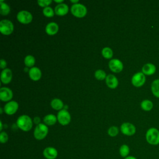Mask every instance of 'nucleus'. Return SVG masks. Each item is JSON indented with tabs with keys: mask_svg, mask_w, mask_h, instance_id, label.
Masks as SVG:
<instances>
[{
	"mask_svg": "<svg viewBox=\"0 0 159 159\" xmlns=\"http://www.w3.org/2000/svg\"><path fill=\"white\" fill-rule=\"evenodd\" d=\"M124 159H137L136 157H134V156H131V155H129L128 157H127L126 158H125Z\"/></svg>",
	"mask_w": 159,
	"mask_h": 159,
	"instance_id": "obj_35",
	"label": "nucleus"
},
{
	"mask_svg": "<svg viewBox=\"0 0 159 159\" xmlns=\"http://www.w3.org/2000/svg\"><path fill=\"white\" fill-rule=\"evenodd\" d=\"M145 139L148 143L152 145L159 144V130L155 127L148 129L145 134Z\"/></svg>",
	"mask_w": 159,
	"mask_h": 159,
	"instance_id": "obj_2",
	"label": "nucleus"
},
{
	"mask_svg": "<svg viewBox=\"0 0 159 159\" xmlns=\"http://www.w3.org/2000/svg\"><path fill=\"white\" fill-rule=\"evenodd\" d=\"M130 153V148L126 144L122 145L119 148V154L123 158H126L129 156Z\"/></svg>",
	"mask_w": 159,
	"mask_h": 159,
	"instance_id": "obj_24",
	"label": "nucleus"
},
{
	"mask_svg": "<svg viewBox=\"0 0 159 159\" xmlns=\"http://www.w3.org/2000/svg\"><path fill=\"white\" fill-rule=\"evenodd\" d=\"M52 0H38L37 1L38 4L40 6L43 7H46L48 6V5L52 3Z\"/></svg>",
	"mask_w": 159,
	"mask_h": 159,
	"instance_id": "obj_32",
	"label": "nucleus"
},
{
	"mask_svg": "<svg viewBox=\"0 0 159 159\" xmlns=\"http://www.w3.org/2000/svg\"><path fill=\"white\" fill-rule=\"evenodd\" d=\"M151 91L155 97L159 98V79H156L152 81Z\"/></svg>",
	"mask_w": 159,
	"mask_h": 159,
	"instance_id": "obj_21",
	"label": "nucleus"
},
{
	"mask_svg": "<svg viewBox=\"0 0 159 159\" xmlns=\"http://www.w3.org/2000/svg\"><path fill=\"white\" fill-rule=\"evenodd\" d=\"M14 30V25L11 21L3 19L0 22V32L4 35H10Z\"/></svg>",
	"mask_w": 159,
	"mask_h": 159,
	"instance_id": "obj_5",
	"label": "nucleus"
},
{
	"mask_svg": "<svg viewBox=\"0 0 159 159\" xmlns=\"http://www.w3.org/2000/svg\"><path fill=\"white\" fill-rule=\"evenodd\" d=\"M68 6L65 3L57 4L55 7V13L58 16H65L68 12Z\"/></svg>",
	"mask_w": 159,
	"mask_h": 159,
	"instance_id": "obj_17",
	"label": "nucleus"
},
{
	"mask_svg": "<svg viewBox=\"0 0 159 159\" xmlns=\"http://www.w3.org/2000/svg\"><path fill=\"white\" fill-rule=\"evenodd\" d=\"M57 120L62 125H68L71 120V116L66 109L60 110L57 114Z\"/></svg>",
	"mask_w": 159,
	"mask_h": 159,
	"instance_id": "obj_6",
	"label": "nucleus"
},
{
	"mask_svg": "<svg viewBox=\"0 0 159 159\" xmlns=\"http://www.w3.org/2000/svg\"><path fill=\"white\" fill-rule=\"evenodd\" d=\"M35 62V59L34 57L30 55H27L24 58V63L27 67H32L34 66Z\"/></svg>",
	"mask_w": 159,
	"mask_h": 159,
	"instance_id": "obj_26",
	"label": "nucleus"
},
{
	"mask_svg": "<svg viewBox=\"0 0 159 159\" xmlns=\"http://www.w3.org/2000/svg\"><path fill=\"white\" fill-rule=\"evenodd\" d=\"M50 105L55 110H60L63 107V103L62 101L58 98L53 99L50 102Z\"/></svg>",
	"mask_w": 159,
	"mask_h": 159,
	"instance_id": "obj_23",
	"label": "nucleus"
},
{
	"mask_svg": "<svg viewBox=\"0 0 159 159\" xmlns=\"http://www.w3.org/2000/svg\"><path fill=\"white\" fill-rule=\"evenodd\" d=\"M43 156L46 159H55L58 157L57 150L53 147H47L43 150Z\"/></svg>",
	"mask_w": 159,
	"mask_h": 159,
	"instance_id": "obj_12",
	"label": "nucleus"
},
{
	"mask_svg": "<svg viewBox=\"0 0 159 159\" xmlns=\"http://www.w3.org/2000/svg\"><path fill=\"white\" fill-rule=\"evenodd\" d=\"M71 12L74 16L81 18L86 16L87 13V9L84 5L82 4H73L71 7Z\"/></svg>",
	"mask_w": 159,
	"mask_h": 159,
	"instance_id": "obj_4",
	"label": "nucleus"
},
{
	"mask_svg": "<svg viewBox=\"0 0 159 159\" xmlns=\"http://www.w3.org/2000/svg\"><path fill=\"white\" fill-rule=\"evenodd\" d=\"M142 72L145 75H147V76L152 75L156 72V66L154 64L151 63H146L142 66Z\"/></svg>",
	"mask_w": 159,
	"mask_h": 159,
	"instance_id": "obj_15",
	"label": "nucleus"
},
{
	"mask_svg": "<svg viewBox=\"0 0 159 159\" xmlns=\"http://www.w3.org/2000/svg\"><path fill=\"white\" fill-rule=\"evenodd\" d=\"M54 13H55V12H54L53 9L50 6L44 7L43 9V14L46 17H52L54 16Z\"/></svg>",
	"mask_w": 159,
	"mask_h": 159,
	"instance_id": "obj_29",
	"label": "nucleus"
},
{
	"mask_svg": "<svg viewBox=\"0 0 159 159\" xmlns=\"http://www.w3.org/2000/svg\"><path fill=\"white\" fill-rule=\"evenodd\" d=\"M121 132L127 136H132L136 132V128L130 122H124L120 125Z\"/></svg>",
	"mask_w": 159,
	"mask_h": 159,
	"instance_id": "obj_8",
	"label": "nucleus"
},
{
	"mask_svg": "<svg viewBox=\"0 0 159 159\" xmlns=\"http://www.w3.org/2000/svg\"><path fill=\"white\" fill-rule=\"evenodd\" d=\"M102 55L106 58H111L113 55V52L109 47H104L102 50Z\"/></svg>",
	"mask_w": 159,
	"mask_h": 159,
	"instance_id": "obj_27",
	"label": "nucleus"
},
{
	"mask_svg": "<svg viewBox=\"0 0 159 159\" xmlns=\"http://www.w3.org/2000/svg\"><path fill=\"white\" fill-rule=\"evenodd\" d=\"M146 81L145 75L142 72H137L135 73L131 80L132 84L135 87H140L144 84Z\"/></svg>",
	"mask_w": 159,
	"mask_h": 159,
	"instance_id": "obj_7",
	"label": "nucleus"
},
{
	"mask_svg": "<svg viewBox=\"0 0 159 159\" xmlns=\"http://www.w3.org/2000/svg\"><path fill=\"white\" fill-rule=\"evenodd\" d=\"M106 83L109 88L114 89L118 86L119 81L117 78L114 75L109 74L106 78Z\"/></svg>",
	"mask_w": 159,
	"mask_h": 159,
	"instance_id": "obj_18",
	"label": "nucleus"
},
{
	"mask_svg": "<svg viewBox=\"0 0 159 159\" xmlns=\"http://www.w3.org/2000/svg\"><path fill=\"white\" fill-rule=\"evenodd\" d=\"M16 124L22 130L28 132L32 129L33 122L29 116L27 115H22L17 118Z\"/></svg>",
	"mask_w": 159,
	"mask_h": 159,
	"instance_id": "obj_1",
	"label": "nucleus"
},
{
	"mask_svg": "<svg viewBox=\"0 0 159 159\" xmlns=\"http://www.w3.org/2000/svg\"><path fill=\"white\" fill-rule=\"evenodd\" d=\"M6 65H7L6 61L4 59H1V63H0V67H1L2 69H5Z\"/></svg>",
	"mask_w": 159,
	"mask_h": 159,
	"instance_id": "obj_33",
	"label": "nucleus"
},
{
	"mask_svg": "<svg viewBox=\"0 0 159 159\" xmlns=\"http://www.w3.org/2000/svg\"><path fill=\"white\" fill-rule=\"evenodd\" d=\"M12 71L9 68H5L2 70L1 73V80L4 84H7L10 83L12 80Z\"/></svg>",
	"mask_w": 159,
	"mask_h": 159,
	"instance_id": "obj_14",
	"label": "nucleus"
},
{
	"mask_svg": "<svg viewBox=\"0 0 159 159\" xmlns=\"http://www.w3.org/2000/svg\"><path fill=\"white\" fill-rule=\"evenodd\" d=\"M18 107V103L16 101H11L8 102L6 104H5L4 107V110L7 115H12L17 111Z\"/></svg>",
	"mask_w": 159,
	"mask_h": 159,
	"instance_id": "obj_11",
	"label": "nucleus"
},
{
	"mask_svg": "<svg viewBox=\"0 0 159 159\" xmlns=\"http://www.w3.org/2000/svg\"><path fill=\"white\" fill-rule=\"evenodd\" d=\"M0 5H1V8H0L1 14L2 16L7 15L10 12V7L9 6V5L4 2L2 0L0 1Z\"/></svg>",
	"mask_w": 159,
	"mask_h": 159,
	"instance_id": "obj_25",
	"label": "nucleus"
},
{
	"mask_svg": "<svg viewBox=\"0 0 159 159\" xmlns=\"http://www.w3.org/2000/svg\"><path fill=\"white\" fill-rule=\"evenodd\" d=\"M57 120V117L52 114H47L43 117V122H45V125H54L56 123Z\"/></svg>",
	"mask_w": 159,
	"mask_h": 159,
	"instance_id": "obj_20",
	"label": "nucleus"
},
{
	"mask_svg": "<svg viewBox=\"0 0 159 159\" xmlns=\"http://www.w3.org/2000/svg\"><path fill=\"white\" fill-rule=\"evenodd\" d=\"M0 125H1V128H0V130L1 131L2 129V121L1 120L0 121Z\"/></svg>",
	"mask_w": 159,
	"mask_h": 159,
	"instance_id": "obj_38",
	"label": "nucleus"
},
{
	"mask_svg": "<svg viewBox=\"0 0 159 159\" xmlns=\"http://www.w3.org/2000/svg\"><path fill=\"white\" fill-rule=\"evenodd\" d=\"M8 135L6 132H1L0 134V142L1 143H5L8 140Z\"/></svg>",
	"mask_w": 159,
	"mask_h": 159,
	"instance_id": "obj_31",
	"label": "nucleus"
},
{
	"mask_svg": "<svg viewBox=\"0 0 159 159\" xmlns=\"http://www.w3.org/2000/svg\"><path fill=\"white\" fill-rule=\"evenodd\" d=\"M17 19L19 22L22 24H29L32 20V14L27 11H20L17 14Z\"/></svg>",
	"mask_w": 159,
	"mask_h": 159,
	"instance_id": "obj_9",
	"label": "nucleus"
},
{
	"mask_svg": "<svg viewBox=\"0 0 159 159\" xmlns=\"http://www.w3.org/2000/svg\"><path fill=\"white\" fill-rule=\"evenodd\" d=\"M0 110H1V114H2V108H1V109H0Z\"/></svg>",
	"mask_w": 159,
	"mask_h": 159,
	"instance_id": "obj_39",
	"label": "nucleus"
},
{
	"mask_svg": "<svg viewBox=\"0 0 159 159\" xmlns=\"http://www.w3.org/2000/svg\"><path fill=\"white\" fill-rule=\"evenodd\" d=\"M33 122L36 124L37 125L39 124H40V118L39 117H35L34 118V120H33Z\"/></svg>",
	"mask_w": 159,
	"mask_h": 159,
	"instance_id": "obj_34",
	"label": "nucleus"
},
{
	"mask_svg": "<svg viewBox=\"0 0 159 159\" xmlns=\"http://www.w3.org/2000/svg\"><path fill=\"white\" fill-rule=\"evenodd\" d=\"M29 75L33 81H38L42 76V72L38 67L33 66L29 70Z\"/></svg>",
	"mask_w": 159,
	"mask_h": 159,
	"instance_id": "obj_16",
	"label": "nucleus"
},
{
	"mask_svg": "<svg viewBox=\"0 0 159 159\" xmlns=\"http://www.w3.org/2000/svg\"><path fill=\"white\" fill-rule=\"evenodd\" d=\"M109 67L112 71L119 73L123 70V63L119 59H112L109 62Z\"/></svg>",
	"mask_w": 159,
	"mask_h": 159,
	"instance_id": "obj_10",
	"label": "nucleus"
},
{
	"mask_svg": "<svg viewBox=\"0 0 159 159\" xmlns=\"http://www.w3.org/2000/svg\"><path fill=\"white\" fill-rule=\"evenodd\" d=\"M63 1V0H60V1H59V0H58H58H55V2H59L60 4H61V2H62Z\"/></svg>",
	"mask_w": 159,
	"mask_h": 159,
	"instance_id": "obj_37",
	"label": "nucleus"
},
{
	"mask_svg": "<svg viewBox=\"0 0 159 159\" xmlns=\"http://www.w3.org/2000/svg\"><path fill=\"white\" fill-rule=\"evenodd\" d=\"M95 78L98 80H103L106 78V74L102 70H98L94 73Z\"/></svg>",
	"mask_w": 159,
	"mask_h": 159,
	"instance_id": "obj_28",
	"label": "nucleus"
},
{
	"mask_svg": "<svg viewBox=\"0 0 159 159\" xmlns=\"http://www.w3.org/2000/svg\"><path fill=\"white\" fill-rule=\"evenodd\" d=\"M48 132V129L47 125L40 123L39 124L37 125L34 131V136L35 139L40 140H43L44 138L46 137Z\"/></svg>",
	"mask_w": 159,
	"mask_h": 159,
	"instance_id": "obj_3",
	"label": "nucleus"
},
{
	"mask_svg": "<svg viewBox=\"0 0 159 159\" xmlns=\"http://www.w3.org/2000/svg\"><path fill=\"white\" fill-rule=\"evenodd\" d=\"M141 108L145 111H150L153 107V102L149 99H144L140 103Z\"/></svg>",
	"mask_w": 159,
	"mask_h": 159,
	"instance_id": "obj_22",
	"label": "nucleus"
},
{
	"mask_svg": "<svg viewBox=\"0 0 159 159\" xmlns=\"http://www.w3.org/2000/svg\"><path fill=\"white\" fill-rule=\"evenodd\" d=\"M119 133V129L116 126H111L107 130V134L111 137H116Z\"/></svg>",
	"mask_w": 159,
	"mask_h": 159,
	"instance_id": "obj_30",
	"label": "nucleus"
},
{
	"mask_svg": "<svg viewBox=\"0 0 159 159\" xmlns=\"http://www.w3.org/2000/svg\"><path fill=\"white\" fill-rule=\"evenodd\" d=\"M71 2H74L75 4H77V3L78 2V0H75V1L71 0Z\"/></svg>",
	"mask_w": 159,
	"mask_h": 159,
	"instance_id": "obj_36",
	"label": "nucleus"
},
{
	"mask_svg": "<svg viewBox=\"0 0 159 159\" xmlns=\"http://www.w3.org/2000/svg\"><path fill=\"white\" fill-rule=\"evenodd\" d=\"M12 91L9 88L2 87L0 89V99L2 101H9L12 99Z\"/></svg>",
	"mask_w": 159,
	"mask_h": 159,
	"instance_id": "obj_13",
	"label": "nucleus"
},
{
	"mask_svg": "<svg viewBox=\"0 0 159 159\" xmlns=\"http://www.w3.org/2000/svg\"><path fill=\"white\" fill-rule=\"evenodd\" d=\"M58 25L56 22H52L48 24L45 27V32L47 34L50 35H53L57 34L58 31Z\"/></svg>",
	"mask_w": 159,
	"mask_h": 159,
	"instance_id": "obj_19",
	"label": "nucleus"
}]
</instances>
